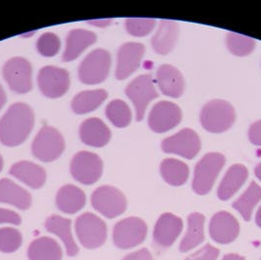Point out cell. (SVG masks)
<instances>
[{
  "mask_svg": "<svg viewBox=\"0 0 261 260\" xmlns=\"http://www.w3.org/2000/svg\"><path fill=\"white\" fill-rule=\"evenodd\" d=\"M35 115L26 103L11 105L0 120V141L7 146L24 143L34 128Z\"/></svg>",
  "mask_w": 261,
  "mask_h": 260,
  "instance_id": "obj_1",
  "label": "cell"
},
{
  "mask_svg": "<svg viewBox=\"0 0 261 260\" xmlns=\"http://www.w3.org/2000/svg\"><path fill=\"white\" fill-rule=\"evenodd\" d=\"M75 230L82 246L89 249L102 247L107 239L105 222L90 212L80 215L76 219Z\"/></svg>",
  "mask_w": 261,
  "mask_h": 260,
  "instance_id": "obj_2",
  "label": "cell"
},
{
  "mask_svg": "<svg viewBox=\"0 0 261 260\" xmlns=\"http://www.w3.org/2000/svg\"><path fill=\"white\" fill-rule=\"evenodd\" d=\"M234 107L225 100H212L202 108L200 121L203 128L211 133H222L234 124Z\"/></svg>",
  "mask_w": 261,
  "mask_h": 260,
  "instance_id": "obj_3",
  "label": "cell"
},
{
  "mask_svg": "<svg viewBox=\"0 0 261 260\" xmlns=\"http://www.w3.org/2000/svg\"><path fill=\"white\" fill-rule=\"evenodd\" d=\"M226 159L221 153L212 152L201 158L196 164L193 189L197 195H203L211 191L217 176L225 165Z\"/></svg>",
  "mask_w": 261,
  "mask_h": 260,
  "instance_id": "obj_4",
  "label": "cell"
},
{
  "mask_svg": "<svg viewBox=\"0 0 261 260\" xmlns=\"http://www.w3.org/2000/svg\"><path fill=\"white\" fill-rule=\"evenodd\" d=\"M65 143L62 135L53 127H42L32 145L34 155L43 162H51L62 154Z\"/></svg>",
  "mask_w": 261,
  "mask_h": 260,
  "instance_id": "obj_5",
  "label": "cell"
},
{
  "mask_svg": "<svg viewBox=\"0 0 261 260\" xmlns=\"http://www.w3.org/2000/svg\"><path fill=\"white\" fill-rule=\"evenodd\" d=\"M92 205L106 218L113 219L125 212L127 199L116 188L102 186L92 193Z\"/></svg>",
  "mask_w": 261,
  "mask_h": 260,
  "instance_id": "obj_6",
  "label": "cell"
},
{
  "mask_svg": "<svg viewBox=\"0 0 261 260\" xmlns=\"http://www.w3.org/2000/svg\"><path fill=\"white\" fill-rule=\"evenodd\" d=\"M147 235L146 223L139 217L118 222L113 229V242L120 249H130L141 245Z\"/></svg>",
  "mask_w": 261,
  "mask_h": 260,
  "instance_id": "obj_7",
  "label": "cell"
},
{
  "mask_svg": "<svg viewBox=\"0 0 261 260\" xmlns=\"http://www.w3.org/2000/svg\"><path fill=\"white\" fill-rule=\"evenodd\" d=\"M111 66L109 52L95 49L91 52L79 68L80 80L87 85H96L107 78Z\"/></svg>",
  "mask_w": 261,
  "mask_h": 260,
  "instance_id": "obj_8",
  "label": "cell"
},
{
  "mask_svg": "<svg viewBox=\"0 0 261 260\" xmlns=\"http://www.w3.org/2000/svg\"><path fill=\"white\" fill-rule=\"evenodd\" d=\"M102 160L99 156L90 151L79 152L71 162L72 176L84 185L97 182L102 175Z\"/></svg>",
  "mask_w": 261,
  "mask_h": 260,
  "instance_id": "obj_9",
  "label": "cell"
},
{
  "mask_svg": "<svg viewBox=\"0 0 261 260\" xmlns=\"http://www.w3.org/2000/svg\"><path fill=\"white\" fill-rule=\"evenodd\" d=\"M126 94L135 105L138 121L143 120L147 105L158 96L150 75H142L130 82L126 89Z\"/></svg>",
  "mask_w": 261,
  "mask_h": 260,
  "instance_id": "obj_10",
  "label": "cell"
},
{
  "mask_svg": "<svg viewBox=\"0 0 261 260\" xmlns=\"http://www.w3.org/2000/svg\"><path fill=\"white\" fill-rule=\"evenodd\" d=\"M3 76L10 89L17 93H27L32 89V66L22 57H14L3 67Z\"/></svg>",
  "mask_w": 261,
  "mask_h": 260,
  "instance_id": "obj_11",
  "label": "cell"
},
{
  "mask_svg": "<svg viewBox=\"0 0 261 260\" xmlns=\"http://www.w3.org/2000/svg\"><path fill=\"white\" fill-rule=\"evenodd\" d=\"M39 89L49 98H58L64 95L70 87L69 73L61 68L46 66L39 71Z\"/></svg>",
  "mask_w": 261,
  "mask_h": 260,
  "instance_id": "obj_12",
  "label": "cell"
},
{
  "mask_svg": "<svg viewBox=\"0 0 261 260\" xmlns=\"http://www.w3.org/2000/svg\"><path fill=\"white\" fill-rule=\"evenodd\" d=\"M162 149L166 153H173L192 159L200 150V140L196 132L184 129L162 142Z\"/></svg>",
  "mask_w": 261,
  "mask_h": 260,
  "instance_id": "obj_13",
  "label": "cell"
},
{
  "mask_svg": "<svg viewBox=\"0 0 261 260\" xmlns=\"http://www.w3.org/2000/svg\"><path fill=\"white\" fill-rule=\"evenodd\" d=\"M182 120V112L177 104L161 101L153 106L149 113L148 125L155 133H165L175 128Z\"/></svg>",
  "mask_w": 261,
  "mask_h": 260,
  "instance_id": "obj_14",
  "label": "cell"
},
{
  "mask_svg": "<svg viewBox=\"0 0 261 260\" xmlns=\"http://www.w3.org/2000/svg\"><path fill=\"white\" fill-rule=\"evenodd\" d=\"M209 234L214 242L228 245L233 243L240 234V224L231 213L220 211L211 218Z\"/></svg>",
  "mask_w": 261,
  "mask_h": 260,
  "instance_id": "obj_15",
  "label": "cell"
},
{
  "mask_svg": "<svg viewBox=\"0 0 261 260\" xmlns=\"http://www.w3.org/2000/svg\"><path fill=\"white\" fill-rule=\"evenodd\" d=\"M183 231V221L172 213H164L157 220L153 231V242L157 247H171Z\"/></svg>",
  "mask_w": 261,
  "mask_h": 260,
  "instance_id": "obj_16",
  "label": "cell"
},
{
  "mask_svg": "<svg viewBox=\"0 0 261 260\" xmlns=\"http://www.w3.org/2000/svg\"><path fill=\"white\" fill-rule=\"evenodd\" d=\"M144 46L138 42L123 44L118 51L116 78L125 80L130 76L141 64L144 57Z\"/></svg>",
  "mask_w": 261,
  "mask_h": 260,
  "instance_id": "obj_17",
  "label": "cell"
},
{
  "mask_svg": "<svg viewBox=\"0 0 261 260\" xmlns=\"http://www.w3.org/2000/svg\"><path fill=\"white\" fill-rule=\"evenodd\" d=\"M80 137L83 143L90 146L102 147L110 141L111 132L100 119L90 118L81 125Z\"/></svg>",
  "mask_w": 261,
  "mask_h": 260,
  "instance_id": "obj_18",
  "label": "cell"
},
{
  "mask_svg": "<svg viewBox=\"0 0 261 260\" xmlns=\"http://www.w3.org/2000/svg\"><path fill=\"white\" fill-rule=\"evenodd\" d=\"M157 83L161 92L171 97H180L183 94L185 82L178 69L171 65L160 66L157 70Z\"/></svg>",
  "mask_w": 261,
  "mask_h": 260,
  "instance_id": "obj_19",
  "label": "cell"
},
{
  "mask_svg": "<svg viewBox=\"0 0 261 260\" xmlns=\"http://www.w3.org/2000/svg\"><path fill=\"white\" fill-rule=\"evenodd\" d=\"M96 41V36L91 31L73 30L71 31L66 40V48L63 54V61L70 62L78 58L92 43Z\"/></svg>",
  "mask_w": 261,
  "mask_h": 260,
  "instance_id": "obj_20",
  "label": "cell"
},
{
  "mask_svg": "<svg viewBox=\"0 0 261 260\" xmlns=\"http://www.w3.org/2000/svg\"><path fill=\"white\" fill-rule=\"evenodd\" d=\"M45 229L47 232L56 235L64 243L69 256H76L78 254L79 247L72 235L70 219L59 215H51L45 221Z\"/></svg>",
  "mask_w": 261,
  "mask_h": 260,
  "instance_id": "obj_21",
  "label": "cell"
},
{
  "mask_svg": "<svg viewBox=\"0 0 261 260\" xmlns=\"http://www.w3.org/2000/svg\"><path fill=\"white\" fill-rule=\"evenodd\" d=\"M10 174L33 189L41 188L46 180L44 169L30 161L15 163L10 168Z\"/></svg>",
  "mask_w": 261,
  "mask_h": 260,
  "instance_id": "obj_22",
  "label": "cell"
},
{
  "mask_svg": "<svg viewBox=\"0 0 261 260\" xmlns=\"http://www.w3.org/2000/svg\"><path fill=\"white\" fill-rule=\"evenodd\" d=\"M0 203H7L21 210L32 205V196L29 192L9 179L0 180Z\"/></svg>",
  "mask_w": 261,
  "mask_h": 260,
  "instance_id": "obj_23",
  "label": "cell"
},
{
  "mask_svg": "<svg viewBox=\"0 0 261 260\" xmlns=\"http://www.w3.org/2000/svg\"><path fill=\"white\" fill-rule=\"evenodd\" d=\"M86 204L85 193L76 186L66 185L56 195V205L59 210L67 214H75Z\"/></svg>",
  "mask_w": 261,
  "mask_h": 260,
  "instance_id": "obj_24",
  "label": "cell"
},
{
  "mask_svg": "<svg viewBox=\"0 0 261 260\" xmlns=\"http://www.w3.org/2000/svg\"><path fill=\"white\" fill-rule=\"evenodd\" d=\"M248 171L244 165L236 164L227 171L220 186L217 195L221 200L230 199L242 188L247 181Z\"/></svg>",
  "mask_w": 261,
  "mask_h": 260,
  "instance_id": "obj_25",
  "label": "cell"
},
{
  "mask_svg": "<svg viewBox=\"0 0 261 260\" xmlns=\"http://www.w3.org/2000/svg\"><path fill=\"white\" fill-rule=\"evenodd\" d=\"M179 36V26L176 22L163 20L152 38L153 49L158 54H168L174 48Z\"/></svg>",
  "mask_w": 261,
  "mask_h": 260,
  "instance_id": "obj_26",
  "label": "cell"
},
{
  "mask_svg": "<svg viewBox=\"0 0 261 260\" xmlns=\"http://www.w3.org/2000/svg\"><path fill=\"white\" fill-rule=\"evenodd\" d=\"M62 248L59 244L48 237H42L31 243L28 248L30 260H61Z\"/></svg>",
  "mask_w": 261,
  "mask_h": 260,
  "instance_id": "obj_27",
  "label": "cell"
},
{
  "mask_svg": "<svg viewBox=\"0 0 261 260\" xmlns=\"http://www.w3.org/2000/svg\"><path fill=\"white\" fill-rule=\"evenodd\" d=\"M205 218L200 213H192L188 217V230L180 244V251L188 252L204 241Z\"/></svg>",
  "mask_w": 261,
  "mask_h": 260,
  "instance_id": "obj_28",
  "label": "cell"
},
{
  "mask_svg": "<svg viewBox=\"0 0 261 260\" xmlns=\"http://www.w3.org/2000/svg\"><path fill=\"white\" fill-rule=\"evenodd\" d=\"M106 97L107 92L105 90L82 91L74 97L72 108L77 114H86L98 108Z\"/></svg>",
  "mask_w": 261,
  "mask_h": 260,
  "instance_id": "obj_29",
  "label": "cell"
},
{
  "mask_svg": "<svg viewBox=\"0 0 261 260\" xmlns=\"http://www.w3.org/2000/svg\"><path fill=\"white\" fill-rule=\"evenodd\" d=\"M160 172L165 182L175 187L182 186L189 178L188 165L174 158L163 160L160 166Z\"/></svg>",
  "mask_w": 261,
  "mask_h": 260,
  "instance_id": "obj_30",
  "label": "cell"
},
{
  "mask_svg": "<svg viewBox=\"0 0 261 260\" xmlns=\"http://www.w3.org/2000/svg\"><path fill=\"white\" fill-rule=\"evenodd\" d=\"M260 200L261 187L255 182H251L248 190L233 203V207L241 213L246 221H249L253 208Z\"/></svg>",
  "mask_w": 261,
  "mask_h": 260,
  "instance_id": "obj_31",
  "label": "cell"
},
{
  "mask_svg": "<svg viewBox=\"0 0 261 260\" xmlns=\"http://www.w3.org/2000/svg\"><path fill=\"white\" fill-rule=\"evenodd\" d=\"M105 113L111 123L119 128L127 127L132 120V112L128 104L120 99L112 100L108 104Z\"/></svg>",
  "mask_w": 261,
  "mask_h": 260,
  "instance_id": "obj_32",
  "label": "cell"
},
{
  "mask_svg": "<svg viewBox=\"0 0 261 260\" xmlns=\"http://www.w3.org/2000/svg\"><path fill=\"white\" fill-rule=\"evenodd\" d=\"M227 46L233 54L238 56H246L254 49L255 41L249 37L230 33L227 37Z\"/></svg>",
  "mask_w": 261,
  "mask_h": 260,
  "instance_id": "obj_33",
  "label": "cell"
},
{
  "mask_svg": "<svg viewBox=\"0 0 261 260\" xmlns=\"http://www.w3.org/2000/svg\"><path fill=\"white\" fill-rule=\"evenodd\" d=\"M23 242L22 234L15 228L0 229V251L4 253H12L17 251Z\"/></svg>",
  "mask_w": 261,
  "mask_h": 260,
  "instance_id": "obj_34",
  "label": "cell"
},
{
  "mask_svg": "<svg viewBox=\"0 0 261 260\" xmlns=\"http://www.w3.org/2000/svg\"><path fill=\"white\" fill-rule=\"evenodd\" d=\"M156 21L149 18H129L126 20V29L134 37H144L155 26Z\"/></svg>",
  "mask_w": 261,
  "mask_h": 260,
  "instance_id": "obj_35",
  "label": "cell"
},
{
  "mask_svg": "<svg viewBox=\"0 0 261 260\" xmlns=\"http://www.w3.org/2000/svg\"><path fill=\"white\" fill-rule=\"evenodd\" d=\"M60 39L53 33H45L41 35L37 41L38 51L45 57L56 55L60 49Z\"/></svg>",
  "mask_w": 261,
  "mask_h": 260,
  "instance_id": "obj_36",
  "label": "cell"
},
{
  "mask_svg": "<svg viewBox=\"0 0 261 260\" xmlns=\"http://www.w3.org/2000/svg\"><path fill=\"white\" fill-rule=\"evenodd\" d=\"M219 252L218 248L206 245L185 260H217Z\"/></svg>",
  "mask_w": 261,
  "mask_h": 260,
  "instance_id": "obj_37",
  "label": "cell"
},
{
  "mask_svg": "<svg viewBox=\"0 0 261 260\" xmlns=\"http://www.w3.org/2000/svg\"><path fill=\"white\" fill-rule=\"evenodd\" d=\"M22 219L20 215L12 210L0 208V224L20 225Z\"/></svg>",
  "mask_w": 261,
  "mask_h": 260,
  "instance_id": "obj_38",
  "label": "cell"
},
{
  "mask_svg": "<svg viewBox=\"0 0 261 260\" xmlns=\"http://www.w3.org/2000/svg\"><path fill=\"white\" fill-rule=\"evenodd\" d=\"M248 137L251 143L261 146V120L251 125L248 133Z\"/></svg>",
  "mask_w": 261,
  "mask_h": 260,
  "instance_id": "obj_39",
  "label": "cell"
},
{
  "mask_svg": "<svg viewBox=\"0 0 261 260\" xmlns=\"http://www.w3.org/2000/svg\"><path fill=\"white\" fill-rule=\"evenodd\" d=\"M122 260H154L147 248H142L138 251L126 255Z\"/></svg>",
  "mask_w": 261,
  "mask_h": 260,
  "instance_id": "obj_40",
  "label": "cell"
},
{
  "mask_svg": "<svg viewBox=\"0 0 261 260\" xmlns=\"http://www.w3.org/2000/svg\"><path fill=\"white\" fill-rule=\"evenodd\" d=\"M89 24L93 25V26L101 27V28H105L107 27L108 25H110L112 23V19H98V20H90V21H87Z\"/></svg>",
  "mask_w": 261,
  "mask_h": 260,
  "instance_id": "obj_41",
  "label": "cell"
},
{
  "mask_svg": "<svg viewBox=\"0 0 261 260\" xmlns=\"http://www.w3.org/2000/svg\"><path fill=\"white\" fill-rule=\"evenodd\" d=\"M222 260H246L245 257L239 255V254H236V253H229V254H226L224 255Z\"/></svg>",
  "mask_w": 261,
  "mask_h": 260,
  "instance_id": "obj_42",
  "label": "cell"
},
{
  "mask_svg": "<svg viewBox=\"0 0 261 260\" xmlns=\"http://www.w3.org/2000/svg\"><path fill=\"white\" fill-rule=\"evenodd\" d=\"M5 102H6V94H5V91L3 90L2 86L0 85V110Z\"/></svg>",
  "mask_w": 261,
  "mask_h": 260,
  "instance_id": "obj_43",
  "label": "cell"
},
{
  "mask_svg": "<svg viewBox=\"0 0 261 260\" xmlns=\"http://www.w3.org/2000/svg\"><path fill=\"white\" fill-rule=\"evenodd\" d=\"M255 222H256L257 226L261 228V206L260 208L258 209L257 213H256V216H255Z\"/></svg>",
  "mask_w": 261,
  "mask_h": 260,
  "instance_id": "obj_44",
  "label": "cell"
},
{
  "mask_svg": "<svg viewBox=\"0 0 261 260\" xmlns=\"http://www.w3.org/2000/svg\"><path fill=\"white\" fill-rule=\"evenodd\" d=\"M255 175H256V177L259 179L261 181V163H259L256 167H255Z\"/></svg>",
  "mask_w": 261,
  "mask_h": 260,
  "instance_id": "obj_45",
  "label": "cell"
},
{
  "mask_svg": "<svg viewBox=\"0 0 261 260\" xmlns=\"http://www.w3.org/2000/svg\"><path fill=\"white\" fill-rule=\"evenodd\" d=\"M2 167H3V159H2V157L0 155V171L2 170Z\"/></svg>",
  "mask_w": 261,
  "mask_h": 260,
  "instance_id": "obj_46",
  "label": "cell"
}]
</instances>
